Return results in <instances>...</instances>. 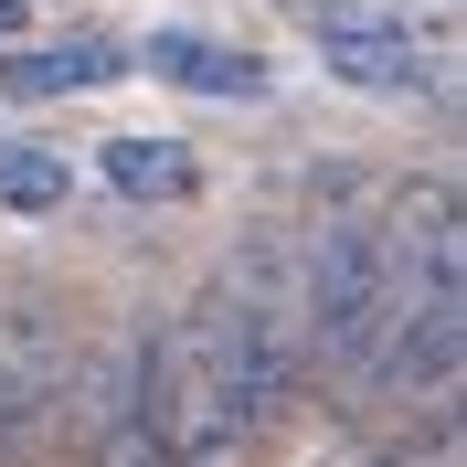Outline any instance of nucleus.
I'll return each mask as SVG.
<instances>
[{"label":"nucleus","mask_w":467,"mask_h":467,"mask_svg":"<svg viewBox=\"0 0 467 467\" xmlns=\"http://www.w3.org/2000/svg\"><path fill=\"white\" fill-rule=\"evenodd\" d=\"M297 308H308V372L350 382L382 308V213H329L297 255Z\"/></svg>","instance_id":"obj_1"},{"label":"nucleus","mask_w":467,"mask_h":467,"mask_svg":"<svg viewBox=\"0 0 467 467\" xmlns=\"http://www.w3.org/2000/svg\"><path fill=\"white\" fill-rule=\"evenodd\" d=\"M64 372H75L64 361V319L32 287L0 276V467L43 446V425L64 414Z\"/></svg>","instance_id":"obj_2"},{"label":"nucleus","mask_w":467,"mask_h":467,"mask_svg":"<svg viewBox=\"0 0 467 467\" xmlns=\"http://www.w3.org/2000/svg\"><path fill=\"white\" fill-rule=\"evenodd\" d=\"M319 64L340 86H372V96H414L436 64L414 43L404 22H382V11H319Z\"/></svg>","instance_id":"obj_3"},{"label":"nucleus","mask_w":467,"mask_h":467,"mask_svg":"<svg viewBox=\"0 0 467 467\" xmlns=\"http://www.w3.org/2000/svg\"><path fill=\"white\" fill-rule=\"evenodd\" d=\"M160 329H139L128 340V361H117V393H107V425H96V467H181L171 457V425H160Z\"/></svg>","instance_id":"obj_4"},{"label":"nucleus","mask_w":467,"mask_h":467,"mask_svg":"<svg viewBox=\"0 0 467 467\" xmlns=\"http://www.w3.org/2000/svg\"><path fill=\"white\" fill-rule=\"evenodd\" d=\"M128 64H149L160 86H192V96H265V64L213 43V32H149V54H128Z\"/></svg>","instance_id":"obj_5"},{"label":"nucleus","mask_w":467,"mask_h":467,"mask_svg":"<svg viewBox=\"0 0 467 467\" xmlns=\"http://www.w3.org/2000/svg\"><path fill=\"white\" fill-rule=\"evenodd\" d=\"M117 75H128V54L96 43V32L43 43V54H0V96H11V107H32V96H86V86H117Z\"/></svg>","instance_id":"obj_6"},{"label":"nucleus","mask_w":467,"mask_h":467,"mask_svg":"<svg viewBox=\"0 0 467 467\" xmlns=\"http://www.w3.org/2000/svg\"><path fill=\"white\" fill-rule=\"evenodd\" d=\"M96 171H107L117 202H192V192H202V160H192L181 139H107Z\"/></svg>","instance_id":"obj_7"},{"label":"nucleus","mask_w":467,"mask_h":467,"mask_svg":"<svg viewBox=\"0 0 467 467\" xmlns=\"http://www.w3.org/2000/svg\"><path fill=\"white\" fill-rule=\"evenodd\" d=\"M64 192H75V171H64L54 149H22V139H0V202H11V213H54Z\"/></svg>","instance_id":"obj_8"},{"label":"nucleus","mask_w":467,"mask_h":467,"mask_svg":"<svg viewBox=\"0 0 467 467\" xmlns=\"http://www.w3.org/2000/svg\"><path fill=\"white\" fill-rule=\"evenodd\" d=\"M11 22H22V0H0V32H11Z\"/></svg>","instance_id":"obj_9"}]
</instances>
